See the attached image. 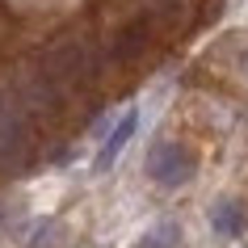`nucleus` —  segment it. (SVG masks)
<instances>
[{
    "instance_id": "4",
    "label": "nucleus",
    "mask_w": 248,
    "mask_h": 248,
    "mask_svg": "<svg viewBox=\"0 0 248 248\" xmlns=\"http://www.w3.org/2000/svg\"><path fill=\"white\" fill-rule=\"evenodd\" d=\"M135 248H181V227L177 223H156Z\"/></svg>"
},
{
    "instance_id": "2",
    "label": "nucleus",
    "mask_w": 248,
    "mask_h": 248,
    "mask_svg": "<svg viewBox=\"0 0 248 248\" xmlns=\"http://www.w3.org/2000/svg\"><path fill=\"white\" fill-rule=\"evenodd\" d=\"M135 131H139V109H126V114L118 118V126L109 135H105V143H101V152H97V169H114V160L126 152V143L135 139Z\"/></svg>"
},
{
    "instance_id": "3",
    "label": "nucleus",
    "mask_w": 248,
    "mask_h": 248,
    "mask_svg": "<svg viewBox=\"0 0 248 248\" xmlns=\"http://www.w3.org/2000/svg\"><path fill=\"white\" fill-rule=\"evenodd\" d=\"M210 227L219 235H244V227H248V210H244V202H235V198H223V202H215V210H210Z\"/></svg>"
},
{
    "instance_id": "1",
    "label": "nucleus",
    "mask_w": 248,
    "mask_h": 248,
    "mask_svg": "<svg viewBox=\"0 0 248 248\" xmlns=\"http://www.w3.org/2000/svg\"><path fill=\"white\" fill-rule=\"evenodd\" d=\"M194 169H198V160H194V152L185 143H164V139H160V143L147 152V177L156 185H164V189L185 185L194 177Z\"/></svg>"
}]
</instances>
